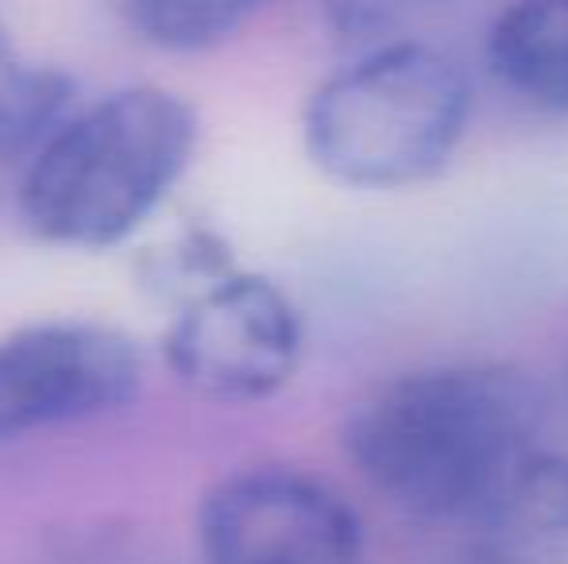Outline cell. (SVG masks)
Segmentation results:
<instances>
[{
	"mask_svg": "<svg viewBox=\"0 0 568 564\" xmlns=\"http://www.w3.org/2000/svg\"><path fill=\"white\" fill-rule=\"evenodd\" d=\"M70 113H74L70 74L28 59L0 23V163L23 155L31 158Z\"/></svg>",
	"mask_w": 568,
	"mask_h": 564,
	"instance_id": "obj_9",
	"label": "cell"
},
{
	"mask_svg": "<svg viewBox=\"0 0 568 564\" xmlns=\"http://www.w3.org/2000/svg\"><path fill=\"white\" fill-rule=\"evenodd\" d=\"M487 62L510 93L568 116V0H510L487 31Z\"/></svg>",
	"mask_w": 568,
	"mask_h": 564,
	"instance_id": "obj_8",
	"label": "cell"
},
{
	"mask_svg": "<svg viewBox=\"0 0 568 564\" xmlns=\"http://www.w3.org/2000/svg\"><path fill=\"white\" fill-rule=\"evenodd\" d=\"M267 4L275 0H120V12L143 43L194 54L232 39Z\"/></svg>",
	"mask_w": 568,
	"mask_h": 564,
	"instance_id": "obj_10",
	"label": "cell"
},
{
	"mask_svg": "<svg viewBox=\"0 0 568 564\" xmlns=\"http://www.w3.org/2000/svg\"><path fill=\"white\" fill-rule=\"evenodd\" d=\"M546 394L507 363H437L375 387L344 452L375 495L422 522H468L546 429Z\"/></svg>",
	"mask_w": 568,
	"mask_h": 564,
	"instance_id": "obj_1",
	"label": "cell"
},
{
	"mask_svg": "<svg viewBox=\"0 0 568 564\" xmlns=\"http://www.w3.org/2000/svg\"><path fill=\"white\" fill-rule=\"evenodd\" d=\"M205 564H367L348 499L294 468H247L221 480L197 511Z\"/></svg>",
	"mask_w": 568,
	"mask_h": 564,
	"instance_id": "obj_6",
	"label": "cell"
},
{
	"mask_svg": "<svg viewBox=\"0 0 568 564\" xmlns=\"http://www.w3.org/2000/svg\"><path fill=\"white\" fill-rule=\"evenodd\" d=\"M565 399H568V363H565Z\"/></svg>",
	"mask_w": 568,
	"mask_h": 564,
	"instance_id": "obj_11",
	"label": "cell"
},
{
	"mask_svg": "<svg viewBox=\"0 0 568 564\" xmlns=\"http://www.w3.org/2000/svg\"><path fill=\"white\" fill-rule=\"evenodd\" d=\"M302 340L298 306L283 286L221 267L174 309L163 332V363L197 399L247 407L291 383Z\"/></svg>",
	"mask_w": 568,
	"mask_h": 564,
	"instance_id": "obj_4",
	"label": "cell"
},
{
	"mask_svg": "<svg viewBox=\"0 0 568 564\" xmlns=\"http://www.w3.org/2000/svg\"><path fill=\"white\" fill-rule=\"evenodd\" d=\"M128 332L82 317L31 321L0 337V441L113 414L140 391Z\"/></svg>",
	"mask_w": 568,
	"mask_h": 564,
	"instance_id": "obj_5",
	"label": "cell"
},
{
	"mask_svg": "<svg viewBox=\"0 0 568 564\" xmlns=\"http://www.w3.org/2000/svg\"><path fill=\"white\" fill-rule=\"evenodd\" d=\"M464 526L471 564H568V452L534 449Z\"/></svg>",
	"mask_w": 568,
	"mask_h": 564,
	"instance_id": "obj_7",
	"label": "cell"
},
{
	"mask_svg": "<svg viewBox=\"0 0 568 564\" xmlns=\"http://www.w3.org/2000/svg\"><path fill=\"white\" fill-rule=\"evenodd\" d=\"M202 121L182 93L128 85L70 113L31 155L20 221L54 248L105 252L151 221L186 174Z\"/></svg>",
	"mask_w": 568,
	"mask_h": 564,
	"instance_id": "obj_2",
	"label": "cell"
},
{
	"mask_svg": "<svg viewBox=\"0 0 568 564\" xmlns=\"http://www.w3.org/2000/svg\"><path fill=\"white\" fill-rule=\"evenodd\" d=\"M471 90L460 62L414 39L364 51L306 101V155L348 189H406L442 174L464 143Z\"/></svg>",
	"mask_w": 568,
	"mask_h": 564,
	"instance_id": "obj_3",
	"label": "cell"
}]
</instances>
